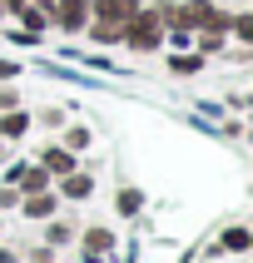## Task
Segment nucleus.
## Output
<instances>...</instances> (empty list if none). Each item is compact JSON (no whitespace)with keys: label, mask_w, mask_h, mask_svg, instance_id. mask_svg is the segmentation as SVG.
I'll list each match as a JSON object with an SVG mask.
<instances>
[{"label":"nucleus","mask_w":253,"mask_h":263,"mask_svg":"<svg viewBox=\"0 0 253 263\" xmlns=\"http://www.w3.org/2000/svg\"><path fill=\"white\" fill-rule=\"evenodd\" d=\"M10 189L20 194V199H25V194H40V189H55V179L45 174V169H40V164H35V159H25V164H20V174H15V184H10Z\"/></svg>","instance_id":"nucleus-9"},{"label":"nucleus","mask_w":253,"mask_h":263,"mask_svg":"<svg viewBox=\"0 0 253 263\" xmlns=\"http://www.w3.org/2000/svg\"><path fill=\"white\" fill-rule=\"evenodd\" d=\"M60 144L70 149V154H85V149L94 144V129H89V124H65V139H60Z\"/></svg>","instance_id":"nucleus-16"},{"label":"nucleus","mask_w":253,"mask_h":263,"mask_svg":"<svg viewBox=\"0 0 253 263\" xmlns=\"http://www.w3.org/2000/svg\"><path fill=\"white\" fill-rule=\"evenodd\" d=\"M10 20H15V30H30V35H40V40L50 35V15H45V10H35V5H20Z\"/></svg>","instance_id":"nucleus-14"},{"label":"nucleus","mask_w":253,"mask_h":263,"mask_svg":"<svg viewBox=\"0 0 253 263\" xmlns=\"http://www.w3.org/2000/svg\"><path fill=\"white\" fill-rule=\"evenodd\" d=\"M199 70H208L204 55H193V50H169V74H179V80H193Z\"/></svg>","instance_id":"nucleus-12"},{"label":"nucleus","mask_w":253,"mask_h":263,"mask_svg":"<svg viewBox=\"0 0 253 263\" xmlns=\"http://www.w3.org/2000/svg\"><path fill=\"white\" fill-rule=\"evenodd\" d=\"M15 204H20V194H15V189H10V184H0V214H10V209H15Z\"/></svg>","instance_id":"nucleus-20"},{"label":"nucleus","mask_w":253,"mask_h":263,"mask_svg":"<svg viewBox=\"0 0 253 263\" xmlns=\"http://www.w3.org/2000/svg\"><path fill=\"white\" fill-rule=\"evenodd\" d=\"M0 80H20V60H0Z\"/></svg>","instance_id":"nucleus-21"},{"label":"nucleus","mask_w":253,"mask_h":263,"mask_svg":"<svg viewBox=\"0 0 253 263\" xmlns=\"http://www.w3.org/2000/svg\"><path fill=\"white\" fill-rule=\"evenodd\" d=\"M114 209H119V219H134V214L144 209V194L134 189V184H124V189L114 194Z\"/></svg>","instance_id":"nucleus-17"},{"label":"nucleus","mask_w":253,"mask_h":263,"mask_svg":"<svg viewBox=\"0 0 253 263\" xmlns=\"http://www.w3.org/2000/svg\"><path fill=\"white\" fill-rule=\"evenodd\" d=\"M30 129H35V119H30L25 104H15V109H5V115H0V139H5V144H20Z\"/></svg>","instance_id":"nucleus-8"},{"label":"nucleus","mask_w":253,"mask_h":263,"mask_svg":"<svg viewBox=\"0 0 253 263\" xmlns=\"http://www.w3.org/2000/svg\"><path fill=\"white\" fill-rule=\"evenodd\" d=\"M228 45L253 50V10L248 5H243V10H228Z\"/></svg>","instance_id":"nucleus-11"},{"label":"nucleus","mask_w":253,"mask_h":263,"mask_svg":"<svg viewBox=\"0 0 253 263\" xmlns=\"http://www.w3.org/2000/svg\"><path fill=\"white\" fill-rule=\"evenodd\" d=\"M20 5H25V0H0V10H5V20H10V15L20 10Z\"/></svg>","instance_id":"nucleus-23"},{"label":"nucleus","mask_w":253,"mask_h":263,"mask_svg":"<svg viewBox=\"0 0 253 263\" xmlns=\"http://www.w3.org/2000/svg\"><path fill=\"white\" fill-rule=\"evenodd\" d=\"M40 238L50 243V249H65V243H74V223L55 214V219H45V223H40Z\"/></svg>","instance_id":"nucleus-15"},{"label":"nucleus","mask_w":253,"mask_h":263,"mask_svg":"<svg viewBox=\"0 0 253 263\" xmlns=\"http://www.w3.org/2000/svg\"><path fill=\"white\" fill-rule=\"evenodd\" d=\"M144 0H89V25H109V30H124L134 20Z\"/></svg>","instance_id":"nucleus-3"},{"label":"nucleus","mask_w":253,"mask_h":263,"mask_svg":"<svg viewBox=\"0 0 253 263\" xmlns=\"http://www.w3.org/2000/svg\"><path fill=\"white\" fill-rule=\"evenodd\" d=\"M5 149H10V144H5V139H0V164H5Z\"/></svg>","instance_id":"nucleus-25"},{"label":"nucleus","mask_w":253,"mask_h":263,"mask_svg":"<svg viewBox=\"0 0 253 263\" xmlns=\"http://www.w3.org/2000/svg\"><path fill=\"white\" fill-rule=\"evenodd\" d=\"M0 263H20V253H15L10 243H0Z\"/></svg>","instance_id":"nucleus-22"},{"label":"nucleus","mask_w":253,"mask_h":263,"mask_svg":"<svg viewBox=\"0 0 253 263\" xmlns=\"http://www.w3.org/2000/svg\"><path fill=\"white\" fill-rule=\"evenodd\" d=\"M0 234H5V219H0Z\"/></svg>","instance_id":"nucleus-27"},{"label":"nucleus","mask_w":253,"mask_h":263,"mask_svg":"<svg viewBox=\"0 0 253 263\" xmlns=\"http://www.w3.org/2000/svg\"><path fill=\"white\" fill-rule=\"evenodd\" d=\"M213 243H219V253H233V258H243V253L253 249V229H248V223H228V229H223Z\"/></svg>","instance_id":"nucleus-10"},{"label":"nucleus","mask_w":253,"mask_h":263,"mask_svg":"<svg viewBox=\"0 0 253 263\" xmlns=\"http://www.w3.org/2000/svg\"><path fill=\"white\" fill-rule=\"evenodd\" d=\"M35 119V124H45V129H65V124H70V119H65V109H55V104H50V109H40V115H30Z\"/></svg>","instance_id":"nucleus-18"},{"label":"nucleus","mask_w":253,"mask_h":263,"mask_svg":"<svg viewBox=\"0 0 253 263\" xmlns=\"http://www.w3.org/2000/svg\"><path fill=\"white\" fill-rule=\"evenodd\" d=\"M35 164H40V169H45L50 179H65V174H74V169H80L85 159H80V154H70V149L60 144V139H50V144H45L40 154H35Z\"/></svg>","instance_id":"nucleus-5"},{"label":"nucleus","mask_w":253,"mask_h":263,"mask_svg":"<svg viewBox=\"0 0 253 263\" xmlns=\"http://www.w3.org/2000/svg\"><path fill=\"white\" fill-rule=\"evenodd\" d=\"M15 104H20V89H15V85H0V115L15 109Z\"/></svg>","instance_id":"nucleus-19"},{"label":"nucleus","mask_w":253,"mask_h":263,"mask_svg":"<svg viewBox=\"0 0 253 263\" xmlns=\"http://www.w3.org/2000/svg\"><path fill=\"white\" fill-rule=\"evenodd\" d=\"M80 243H85V263H104V253H114V229L109 223H89V229H80Z\"/></svg>","instance_id":"nucleus-7"},{"label":"nucleus","mask_w":253,"mask_h":263,"mask_svg":"<svg viewBox=\"0 0 253 263\" xmlns=\"http://www.w3.org/2000/svg\"><path fill=\"white\" fill-rule=\"evenodd\" d=\"M15 214H20V219H30V223H45V219H55V214H60V194H55V189L25 194V199L15 204Z\"/></svg>","instance_id":"nucleus-6"},{"label":"nucleus","mask_w":253,"mask_h":263,"mask_svg":"<svg viewBox=\"0 0 253 263\" xmlns=\"http://www.w3.org/2000/svg\"><path fill=\"white\" fill-rule=\"evenodd\" d=\"M0 25H10V20H5V10H0Z\"/></svg>","instance_id":"nucleus-26"},{"label":"nucleus","mask_w":253,"mask_h":263,"mask_svg":"<svg viewBox=\"0 0 253 263\" xmlns=\"http://www.w3.org/2000/svg\"><path fill=\"white\" fill-rule=\"evenodd\" d=\"M193 55H204V60L228 55V35H219V30H193Z\"/></svg>","instance_id":"nucleus-13"},{"label":"nucleus","mask_w":253,"mask_h":263,"mask_svg":"<svg viewBox=\"0 0 253 263\" xmlns=\"http://www.w3.org/2000/svg\"><path fill=\"white\" fill-rule=\"evenodd\" d=\"M55 194H60V204H89V199H94V169L80 164L74 174L55 179Z\"/></svg>","instance_id":"nucleus-4"},{"label":"nucleus","mask_w":253,"mask_h":263,"mask_svg":"<svg viewBox=\"0 0 253 263\" xmlns=\"http://www.w3.org/2000/svg\"><path fill=\"white\" fill-rule=\"evenodd\" d=\"M85 25H89V0H55L50 5V30L55 35H85Z\"/></svg>","instance_id":"nucleus-2"},{"label":"nucleus","mask_w":253,"mask_h":263,"mask_svg":"<svg viewBox=\"0 0 253 263\" xmlns=\"http://www.w3.org/2000/svg\"><path fill=\"white\" fill-rule=\"evenodd\" d=\"M119 45H124L129 55H159L164 50V20H159V10H154L149 0L134 10L129 25L119 30Z\"/></svg>","instance_id":"nucleus-1"},{"label":"nucleus","mask_w":253,"mask_h":263,"mask_svg":"<svg viewBox=\"0 0 253 263\" xmlns=\"http://www.w3.org/2000/svg\"><path fill=\"white\" fill-rule=\"evenodd\" d=\"M25 5H35V10H45V15H50V5H55V0H25Z\"/></svg>","instance_id":"nucleus-24"}]
</instances>
